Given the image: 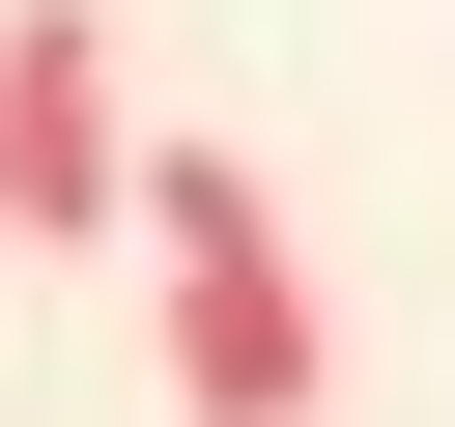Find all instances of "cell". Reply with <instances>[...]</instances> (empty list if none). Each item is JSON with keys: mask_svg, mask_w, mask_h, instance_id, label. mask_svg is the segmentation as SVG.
Returning <instances> with one entry per match:
<instances>
[{"mask_svg": "<svg viewBox=\"0 0 455 427\" xmlns=\"http://www.w3.org/2000/svg\"><path fill=\"white\" fill-rule=\"evenodd\" d=\"M114 228H142V313H171V427H313V399H341V313H313L256 142H142Z\"/></svg>", "mask_w": 455, "mask_h": 427, "instance_id": "6da1fadb", "label": "cell"}, {"mask_svg": "<svg viewBox=\"0 0 455 427\" xmlns=\"http://www.w3.org/2000/svg\"><path fill=\"white\" fill-rule=\"evenodd\" d=\"M142 199V114H114V0H0V228H114Z\"/></svg>", "mask_w": 455, "mask_h": 427, "instance_id": "7a4b0ae2", "label": "cell"}]
</instances>
